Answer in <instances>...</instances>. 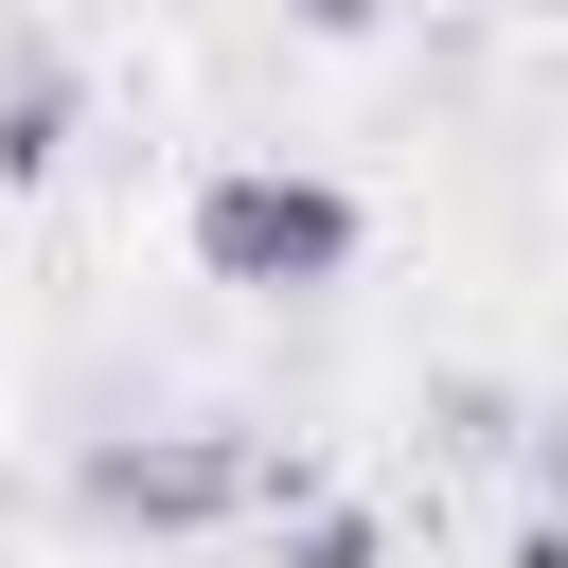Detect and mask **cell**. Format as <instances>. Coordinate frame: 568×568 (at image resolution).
Returning a JSON list of instances; mask_svg holds the SVG:
<instances>
[{
    "label": "cell",
    "instance_id": "6da1fadb",
    "mask_svg": "<svg viewBox=\"0 0 568 568\" xmlns=\"http://www.w3.org/2000/svg\"><path fill=\"white\" fill-rule=\"evenodd\" d=\"M195 266L213 284H337L355 266V195L337 178H284V160H231L195 195Z\"/></svg>",
    "mask_w": 568,
    "mask_h": 568
},
{
    "label": "cell",
    "instance_id": "7a4b0ae2",
    "mask_svg": "<svg viewBox=\"0 0 568 568\" xmlns=\"http://www.w3.org/2000/svg\"><path fill=\"white\" fill-rule=\"evenodd\" d=\"M89 497H106V515H160V532H195V515L266 497V462H248V444H106V462H89Z\"/></svg>",
    "mask_w": 568,
    "mask_h": 568
},
{
    "label": "cell",
    "instance_id": "3957f363",
    "mask_svg": "<svg viewBox=\"0 0 568 568\" xmlns=\"http://www.w3.org/2000/svg\"><path fill=\"white\" fill-rule=\"evenodd\" d=\"M284 568H373V532H355V515H302V550H284Z\"/></svg>",
    "mask_w": 568,
    "mask_h": 568
}]
</instances>
